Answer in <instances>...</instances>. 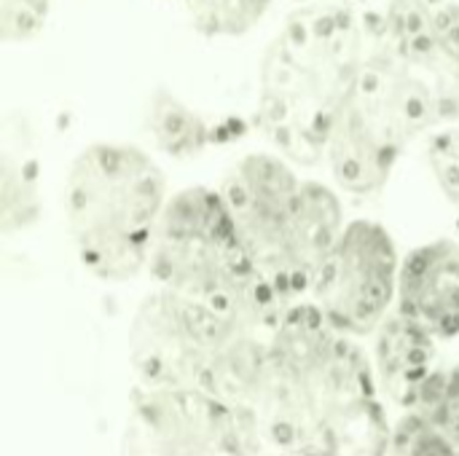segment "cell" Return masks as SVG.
I'll use <instances>...</instances> for the list:
<instances>
[{
    "label": "cell",
    "mask_w": 459,
    "mask_h": 456,
    "mask_svg": "<svg viewBox=\"0 0 459 456\" xmlns=\"http://www.w3.org/2000/svg\"><path fill=\"white\" fill-rule=\"evenodd\" d=\"M167 202V175L145 148L86 145L65 177V226L81 266L110 285L137 280Z\"/></svg>",
    "instance_id": "obj_4"
},
{
    "label": "cell",
    "mask_w": 459,
    "mask_h": 456,
    "mask_svg": "<svg viewBox=\"0 0 459 456\" xmlns=\"http://www.w3.org/2000/svg\"><path fill=\"white\" fill-rule=\"evenodd\" d=\"M299 456H363V454H352V452H325V454H299Z\"/></svg>",
    "instance_id": "obj_19"
},
{
    "label": "cell",
    "mask_w": 459,
    "mask_h": 456,
    "mask_svg": "<svg viewBox=\"0 0 459 456\" xmlns=\"http://www.w3.org/2000/svg\"><path fill=\"white\" fill-rule=\"evenodd\" d=\"M368 22L355 5L304 3L269 43L255 121L272 151L296 167L325 164L333 124L368 54Z\"/></svg>",
    "instance_id": "obj_2"
},
{
    "label": "cell",
    "mask_w": 459,
    "mask_h": 456,
    "mask_svg": "<svg viewBox=\"0 0 459 456\" xmlns=\"http://www.w3.org/2000/svg\"><path fill=\"white\" fill-rule=\"evenodd\" d=\"M457 456H459V452H457Z\"/></svg>",
    "instance_id": "obj_21"
},
{
    "label": "cell",
    "mask_w": 459,
    "mask_h": 456,
    "mask_svg": "<svg viewBox=\"0 0 459 456\" xmlns=\"http://www.w3.org/2000/svg\"><path fill=\"white\" fill-rule=\"evenodd\" d=\"M247 333L272 331L245 325L156 285L129 323V366L143 387H196L207 392Z\"/></svg>",
    "instance_id": "obj_7"
},
{
    "label": "cell",
    "mask_w": 459,
    "mask_h": 456,
    "mask_svg": "<svg viewBox=\"0 0 459 456\" xmlns=\"http://www.w3.org/2000/svg\"><path fill=\"white\" fill-rule=\"evenodd\" d=\"M54 0H0V32L5 43H27L48 22Z\"/></svg>",
    "instance_id": "obj_17"
},
{
    "label": "cell",
    "mask_w": 459,
    "mask_h": 456,
    "mask_svg": "<svg viewBox=\"0 0 459 456\" xmlns=\"http://www.w3.org/2000/svg\"><path fill=\"white\" fill-rule=\"evenodd\" d=\"M299 3H315V0H299Z\"/></svg>",
    "instance_id": "obj_20"
},
{
    "label": "cell",
    "mask_w": 459,
    "mask_h": 456,
    "mask_svg": "<svg viewBox=\"0 0 459 456\" xmlns=\"http://www.w3.org/2000/svg\"><path fill=\"white\" fill-rule=\"evenodd\" d=\"M151 134L156 145L175 159L199 156L210 142V129L199 113L183 105L178 97L159 94L151 105Z\"/></svg>",
    "instance_id": "obj_13"
},
{
    "label": "cell",
    "mask_w": 459,
    "mask_h": 456,
    "mask_svg": "<svg viewBox=\"0 0 459 456\" xmlns=\"http://www.w3.org/2000/svg\"><path fill=\"white\" fill-rule=\"evenodd\" d=\"M414 411L428 417L459 449V363L430 376Z\"/></svg>",
    "instance_id": "obj_16"
},
{
    "label": "cell",
    "mask_w": 459,
    "mask_h": 456,
    "mask_svg": "<svg viewBox=\"0 0 459 456\" xmlns=\"http://www.w3.org/2000/svg\"><path fill=\"white\" fill-rule=\"evenodd\" d=\"M118 456H258L245 419L196 387H143L129 400Z\"/></svg>",
    "instance_id": "obj_8"
},
{
    "label": "cell",
    "mask_w": 459,
    "mask_h": 456,
    "mask_svg": "<svg viewBox=\"0 0 459 456\" xmlns=\"http://www.w3.org/2000/svg\"><path fill=\"white\" fill-rule=\"evenodd\" d=\"M148 274L159 288L261 331H274L288 309L250 263L221 188L188 185L169 196Z\"/></svg>",
    "instance_id": "obj_5"
},
{
    "label": "cell",
    "mask_w": 459,
    "mask_h": 456,
    "mask_svg": "<svg viewBox=\"0 0 459 456\" xmlns=\"http://www.w3.org/2000/svg\"><path fill=\"white\" fill-rule=\"evenodd\" d=\"M221 194L261 280L288 306L307 301L347 226L339 188L301 177L277 151H253L231 164Z\"/></svg>",
    "instance_id": "obj_3"
},
{
    "label": "cell",
    "mask_w": 459,
    "mask_h": 456,
    "mask_svg": "<svg viewBox=\"0 0 459 456\" xmlns=\"http://www.w3.org/2000/svg\"><path fill=\"white\" fill-rule=\"evenodd\" d=\"M371 40L385 46L428 91L438 124L459 116V0H390L366 19Z\"/></svg>",
    "instance_id": "obj_10"
},
{
    "label": "cell",
    "mask_w": 459,
    "mask_h": 456,
    "mask_svg": "<svg viewBox=\"0 0 459 456\" xmlns=\"http://www.w3.org/2000/svg\"><path fill=\"white\" fill-rule=\"evenodd\" d=\"M428 164L436 175V183L446 194V199L459 202V129L449 126L430 137Z\"/></svg>",
    "instance_id": "obj_18"
},
{
    "label": "cell",
    "mask_w": 459,
    "mask_h": 456,
    "mask_svg": "<svg viewBox=\"0 0 459 456\" xmlns=\"http://www.w3.org/2000/svg\"><path fill=\"white\" fill-rule=\"evenodd\" d=\"M186 19L204 38H242L255 30L274 0H180Z\"/></svg>",
    "instance_id": "obj_14"
},
{
    "label": "cell",
    "mask_w": 459,
    "mask_h": 456,
    "mask_svg": "<svg viewBox=\"0 0 459 456\" xmlns=\"http://www.w3.org/2000/svg\"><path fill=\"white\" fill-rule=\"evenodd\" d=\"M438 126V113L414 75L371 40L363 67L333 124L325 167L339 191L377 196L409 142Z\"/></svg>",
    "instance_id": "obj_6"
},
{
    "label": "cell",
    "mask_w": 459,
    "mask_h": 456,
    "mask_svg": "<svg viewBox=\"0 0 459 456\" xmlns=\"http://www.w3.org/2000/svg\"><path fill=\"white\" fill-rule=\"evenodd\" d=\"M401 261L398 245L382 223L352 218L323 261L307 301L339 331L355 339L374 336L395 309Z\"/></svg>",
    "instance_id": "obj_9"
},
{
    "label": "cell",
    "mask_w": 459,
    "mask_h": 456,
    "mask_svg": "<svg viewBox=\"0 0 459 456\" xmlns=\"http://www.w3.org/2000/svg\"><path fill=\"white\" fill-rule=\"evenodd\" d=\"M438 339L422 325L393 309L374 331V374L385 400L401 411H414L430 376L438 371Z\"/></svg>",
    "instance_id": "obj_12"
},
{
    "label": "cell",
    "mask_w": 459,
    "mask_h": 456,
    "mask_svg": "<svg viewBox=\"0 0 459 456\" xmlns=\"http://www.w3.org/2000/svg\"><path fill=\"white\" fill-rule=\"evenodd\" d=\"M242 419L258 456H385L390 441L371 357L312 301L277 320L258 400Z\"/></svg>",
    "instance_id": "obj_1"
},
{
    "label": "cell",
    "mask_w": 459,
    "mask_h": 456,
    "mask_svg": "<svg viewBox=\"0 0 459 456\" xmlns=\"http://www.w3.org/2000/svg\"><path fill=\"white\" fill-rule=\"evenodd\" d=\"M457 446L420 411H401V419L390 425V441L385 456H457Z\"/></svg>",
    "instance_id": "obj_15"
},
{
    "label": "cell",
    "mask_w": 459,
    "mask_h": 456,
    "mask_svg": "<svg viewBox=\"0 0 459 456\" xmlns=\"http://www.w3.org/2000/svg\"><path fill=\"white\" fill-rule=\"evenodd\" d=\"M395 309L438 341L459 336V242L433 239L401 261Z\"/></svg>",
    "instance_id": "obj_11"
}]
</instances>
